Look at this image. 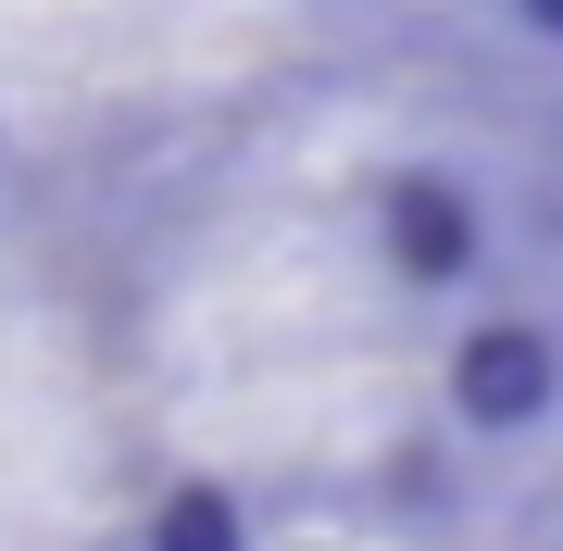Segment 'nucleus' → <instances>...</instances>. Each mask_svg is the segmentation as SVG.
I'll return each mask as SVG.
<instances>
[{"label": "nucleus", "mask_w": 563, "mask_h": 551, "mask_svg": "<svg viewBox=\"0 0 563 551\" xmlns=\"http://www.w3.org/2000/svg\"><path fill=\"white\" fill-rule=\"evenodd\" d=\"M526 25H539V38H563V0H526Z\"/></svg>", "instance_id": "obj_4"}, {"label": "nucleus", "mask_w": 563, "mask_h": 551, "mask_svg": "<svg viewBox=\"0 0 563 551\" xmlns=\"http://www.w3.org/2000/svg\"><path fill=\"white\" fill-rule=\"evenodd\" d=\"M151 551H251L239 539V502H225V489H176L151 514Z\"/></svg>", "instance_id": "obj_3"}, {"label": "nucleus", "mask_w": 563, "mask_h": 551, "mask_svg": "<svg viewBox=\"0 0 563 551\" xmlns=\"http://www.w3.org/2000/svg\"><path fill=\"white\" fill-rule=\"evenodd\" d=\"M451 414L463 427H539L551 414V339L539 327H476L451 364Z\"/></svg>", "instance_id": "obj_1"}, {"label": "nucleus", "mask_w": 563, "mask_h": 551, "mask_svg": "<svg viewBox=\"0 0 563 551\" xmlns=\"http://www.w3.org/2000/svg\"><path fill=\"white\" fill-rule=\"evenodd\" d=\"M388 264H401L413 288H451L463 264H476V201H463L451 176H401L388 188Z\"/></svg>", "instance_id": "obj_2"}]
</instances>
